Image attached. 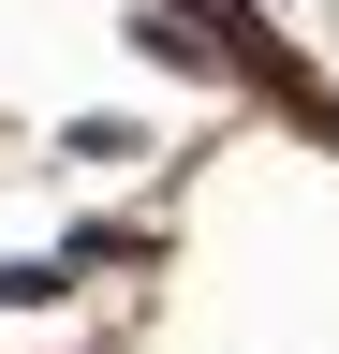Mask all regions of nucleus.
Wrapping results in <instances>:
<instances>
[{
  "instance_id": "nucleus-1",
  "label": "nucleus",
  "mask_w": 339,
  "mask_h": 354,
  "mask_svg": "<svg viewBox=\"0 0 339 354\" xmlns=\"http://www.w3.org/2000/svg\"><path fill=\"white\" fill-rule=\"evenodd\" d=\"M74 266H89V251H30V266H0V310H45V295L74 281Z\"/></svg>"
}]
</instances>
